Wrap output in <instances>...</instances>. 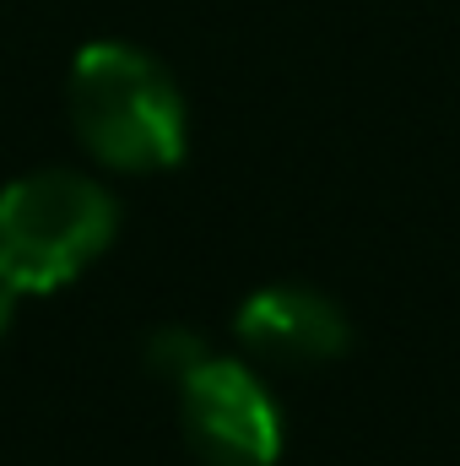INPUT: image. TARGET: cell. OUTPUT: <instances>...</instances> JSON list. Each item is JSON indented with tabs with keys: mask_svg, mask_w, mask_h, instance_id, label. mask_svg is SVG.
<instances>
[{
	"mask_svg": "<svg viewBox=\"0 0 460 466\" xmlns=\"http://www.w3.org/2000/svg\"><path fill=\"white\" fill-rule=\"evenodd\" d=\"M65 109L76 141L119 174H163L185 157L190 115L174 71L141 44H82L65 76Z\"/></svg>",
	"mask_w": 460,
	"mask_h": 466,
	"instance_id": "obj_1",
	"label": "cell"
},
{
	"mask_svg": "<svg viewBox=\"0 0 460 466\" xmlns=\"http://www.w3.org/2000/svg\"><path fill=\"white\" fill-rule=\"evenodd\" d=\"M119 233V201L76 168H38L0 190V288L44 299L71 288Z\"/></svg>",
	"mask_w": 460,
	"mask_h": 466,
	"instance_id": "obj_2",
	"label": "cell"
},
{
	"mask_svg": "<svg viewBox=\"0 0 460 466\" xmlns=\"http://www.w3.org/2000/svg\"><path fill=\"white\" fill-rule=\"evenodd\" d=\"M179 429L195 461L206 466H276L282 407L271 385L223 352H206L179 385Z\"/></svg>",
	"mask_w": 460,
	"mask_h": 466,
	"instance_id": "obj_3",
	"label": "cell"
},
{
	"mask_svg": "<svg viewBox=\"0 0 460 466\" xmlns=\"http://www.w3.org/2000/svg\"><path fill=\"white\" fill-rule=\"evenodd\" d=\"M233 337L260 363H276V369H325V363L346 358L352 320H346V309L331 293H320L309 282H271V288H255L238 304Z\"/></svg>",
	"mask_w": 460,
	"mask_h": 466,
	"instance_id": "obj_4",
	"label": "cell"
},
{
	"mask_svg": "<svg viewBox=\"0 0 460 466\" xmlns=\"http://www.w3.org/2000/svg\"><path fill=\"white\" fill-rule=\"evenodd\" d=\"M206 342L195 337V331H185V326H163V331H152L146 337V369L157 374V380H168V385H179L201 358H206Z\"/></svg>",
	"mask_w": 460,
	"mask_h": 466,
	"instance_id": "obj_5",
	"label": "cell"
},
{
	"mask_svg": "<svg viewBox=\"0 0 460 466\" xmlns=\"http://www.w3.org/2000/svg\"><path fill=\"white\" fill-rule=\"evenodd\" d=\"M11 309H16V293L0 288V337H5V326H11Z\"/></svg>",
	"mask_w": 460,
	"mask_h": 466,
	"instance_id": "obj_6",
	"label": "cell"
}]
</instances>
